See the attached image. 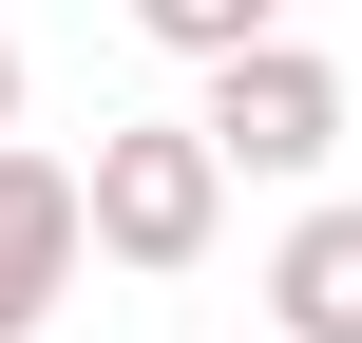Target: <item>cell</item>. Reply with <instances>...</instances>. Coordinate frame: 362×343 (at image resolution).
Wrapping results in <instances>:
<instances>
[{
	"label": "cell",
	"instance_id": "1",
	"mask_svg": "<svg viewBox=\"0 0 362 343\" xmlns=\"http://www.w3.org/2000/svg\"><path fill=\"white\" fill-rule=\"evenodd\" d=\"M76 229L115 248V267H210V229H229V153L191 134V115H95V172H76Z\"/></svg>",
	"mask_w": 362,
	"mask_h": 343
},
{
	"label": "cell",
	"instance_id": "6",
	"mask_svg": "<svg viewBox=\"0 0 362 343\" xmlns=\"http://www.w3.org/2000/svg\"><path fill=\"white\" fill-rule=\"evenodd\" d=\"M0 134H19V38H0Z\"/></svg>",
	"mask_w": 362,
	"mask_h": 343
},
{
	"label": "cell",
	"instance_id": "2",
	"mask_svg": "<svg viewBox=\"0 0 362 343\" xmlns=\"http://www.w3.org/2000/svg\"><path fill=\"white\" fill-rule=\"evenodd\" d=\"M191 134L229 153V191H248V172H325V153H344V76H325V57L267 19V38H229V57H210Z\"/></svg>",
	"mask_w": 362,
	"mask_h": 343
},
{
	"label": "cell",
	"instance_id": "3",
	"mask_svg": "<svg viewBox=\"0 0 362 343\" xmlns=\"http://www.w3.org/2000/svg\"><path fill=\"white\" fill-rule=\"evenodd\" d=\"M95 267V229H76V153H38V134H0V343L57 325V286Z\"/></svg>",
	"mask_w": 362,
	"mask_h": 343
},
{
	"label": "cell",
	"instance_id": "5",
	"mask_svg": "<svg viewBox=\"0 0 362 343\" xmlns=\"http://www.w3.org/2000/svg\"><path fill=\"white\" fill-rule=\"evenodd\" d=\"M134 19H153V38H172V57H229V38H267V19H286V0H134Z\"/></svg>",
	"mask_w": 362,
	"mask_h": 343
},
{
	"label": "cell",
	"instance_id": "4",
	"mask_svg": "<svg viewBox=\"0 0 362 343\" xmlns=\"http://www.w3.org/2000/svg\"><path fill=\"white\" fill-rule=\"evenodd\" d=\"M267 343H362V210L344 191L267 248Z\"/></svg>",
	"mask_w": 362,
	"mask_h": 343
}]
</instances>
